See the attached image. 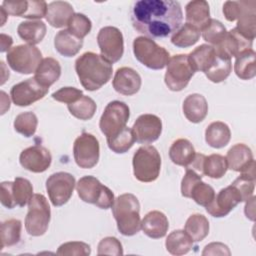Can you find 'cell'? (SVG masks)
<instances>
[{"instance_id": "7a4b0ae2", "label": "cell", "mask_w": 256, "mask_h": 256, "mask_svg": "<svg viewBox=\"0 0 256 256\" xmlns=\"http://www.w3.org/2000/svg\"><path fill=\"white\" fill-rule=\"evenodd\" d=\"M112 64L101 55L85 52L75 61V71L81 85L88 91H95L112 77Z\"/></svg>"}, {"instance_id": "ac0fdd59", "label": "cell", "mask_w": 256, "mask_h": 256, "mask_svg": "<svg viewBox=\"0 0 256 256\" xmlns=\"http://www.w3.org/2000/svg\"><path fill=\"white\" fill-rule=\"evenodd\" d=\"M253 41L241 35L236 28L228 31L222 42L215 46L216 51L228 58L237 57L242 52L252 49Z\"/></svg>"}, {"instance_id": "f546056e", "label": "cell", "mask_w": 256, "mask_h": 256, "mask_svg": "<svg viewBox=\"0 0 256 256\" xmlns=\"http://www.w3.org/2000/svg\"><path fill=\"white\" fill-rule=\"evenodd\" d=\"M46 25L40 20H30L21 22L17 27L19 37L30 45L40 43L46 35Z\"/></svg>"}, {"instance_id": "603a6c76", "label": "cell", "mask_w": 256, "mask_h": 256, "mask_svg": "<svg viewBox=\"0 0 256 256\" xmlns=\"http://www.w3.org/2000/svg\"><path fill=\"white\" fill-rule=\"evenodd\" d=\"M74 15L72 5L67 1H53L48 4L46 20L55 28H62L68 25L69 20Z\"/></svg>"}, {"instance_id": "ba28073f", "label": "cell", "mask_w": 256, "mask_h": 256, "mask_svg": "<svg viewBox=\"0 0 256 256\" xmlns=\"http://www.w3.org/2000/svg\"><path fill=\"white\" fill-rule=\"evenodd\" d=\"M8 65L20 74H31L41 63L42 53L34 45L22 44L11 48L6 55Z\"/></svg>"}, {"instance_id": "d6986e66", "label": "cell", "mask_w": 256, "mask_h": 256, "mask_svg": "<svg viewBox=\"0 0 256 256\" xmlns=\"http://www.w3.org/2000/svg\"><path fill=\"white\" fill-rule=\"evenodd\" d=\"M140 75L130 67H121L117 69L112 85L116 92L131 96L136 94L141 87Z\"/></svg>"}, {"instance_id": "8992f818", "label": "cell", "mask_w": 256, "mask_h": 256, "mask_svg": "<svg viewBox=\"0 0 256 256\" xmlns=\"http://www.w3.org/2000/svg\"><path fill=\"white\" fill-rule=\"evenodd\" d=\"M76 190L82 201L94 204L101 209L111 208L115 201L113 192L94 176L80 178L76 184Z\"/></svg>"}, {"instance_id": "11a10c76", "label": "cell", "mask_w": 256, "mask_h": 256, "mask_svg": "<svg viewBox=\"0 0 256 256\" xmlns=\"http://www.w3.org/2000/svg\"><path fill=\"white\" fill-rule=\"evenodd\" d=\"M255 196H251L248 200H246V205H245V215L247 218L250 220L254 221V216H255Z\"/></svg>"}, {"instance_id": "f5cc1de1", "label": "cell", "mask_w": 256, "mask_h": 256, "mask_svg": "<svg viewBox=\"0 0 256 256\" xmlns=\"http://www.w3.org/2000/svg\"><path fill=\"white\" fill-rule=\"evenodd\" d=\"M12 186H13V182L11 181H4L1 183L0 201H1V204L8 209H12L16 206L13 199Z\"/></svg>"}, {"instance_id": "60d3db41", "label": "cell", "mask_w": 256, "mask_h": 256, "mask_svg": "<svg viewBox=\"0 0 256 256\" xmlns=\"http://www.w3.org/2000/svg\"><path fill=\"white\" fill-rule=\"evenodd\" d=\"M13 199L16 206H25L33 196V186L28 179L16 177L12 186Z\"/></svg>"}, {"instance_id": "9f6ffc18", "label": "cell", "mask_w": 256, "mask_h": 256, "mask_svg": "<svg viewBox=\"0 0 256 256\" xmlns=\"http://www.w3.org/2000/svg\"><path fill=\"white\" fill-rule=\"evenodd\" d=\"M1 37V52H5L7 50H10L11 49V45L13 43V40H12V37L9 36V35H6L4 33H1L0 35Z\"/></svg>"}, {"instance_id": "7bdbcfd3", "label": "cell", "mask_w": 256, "mask_h": 256, "mask_svg": "<svg viewBox=\"0 0 256 256\" xmlns=\"http://www.w3.org/2000/svg\"><path fill=\"white\" fill-rule=\"evenodd\" d=\"M201 32L203 39L215 47L222 42L227 33V30L220 21L216 19H210L209 23L201 30Z\"/></svg>"}, {"instance_id": "8d00e7d4", "label": "cell", "mask_w": 256, "mask_h": 256, "mask_svg": "<svg viewBox=\"0 0 256 256\" xmlns=\"http://www.w3.org/2000/svg\"><path fill=\"white\" fill-rule=\"evenodd\" d=\"M228 169L226 158L220 154H211L205 156L202 172L203 175H206L213 179H219L224 176Z\"/></svg>"}, {"instance_id": "e0dca14e", "label": "cell", "mask_w": 256, "mask_h": 256, "mask_svg": "<svg viewBox=\"0 0 256 256\" xmlns=\"http://www.w3.org/2000/svg\"><path fill=\"white\" fill-rule=\"evenodd\" d=\"M50 151L41 145H34L24 149L19 157L21 166L33 173H42L51 165Z\"/></svg>"}, {"instance_id": "7402d4cb", "label": "cell", "mask_w": 256, "mask_h": 256, "mask_svg": "<svg viewBox=\"0 0 256 256\" xmlns=\"http://www.w3.org/2000/svg\"><path fill=\"white\" fill-rule=\"evenodd\" d=\"M182 109L187 120L192 123H199L203 121L207 116V100L201 94H190L184 99Z\"/></svg>"}, {"instance_id": "277c9868", "label": "cell", "mask_w": 256, "mask_h": 256, "mask_svg": "<svg viewBox=\"0 0 256 256\" xmlns=\"http://www.w3.org/2000/svg\"><path fill=\"white\" fill-rule=\"evenodd\" d=\"M133 173L135 178L144 183L155 181L161 169V157L154 146L145 145L138 148L133 155Z\"/></svg>"}, {"instance_id": "3957f363", "label": "cell", "mask_w": 256, "mask_h": 256, "mask_svg": "<svg viewBox=\"0 0 256 256\" xmlns=\"http://www.w3.org/2000/svg\"><path fill=\"white\" fill-rule=\"evenodd\" d=\"M112 213L122 235L133 236L140 231V203L135 195L125 193L118 196L112 205Z\"/></svg>"}, {"instance_id": "6da1fadb", "label": "cell", "mask_w": 256, "mask_h": 256, "mask_svg": "<svg viewBox=\"0 0 256 256\" xmlns=\"http://www.w3.org/2000/svg\"><path fill=\"white\" fill-rule=\"evenodd\" d=\"M130 14L133 27L148 38L174 34L183 19L180 3L173 0H139L133 4Z\"/></svg>"}, {"instance_id": "7c38bea8", "label": "cell", "mask_w": 256, "mask_h": 256, "mask_svg": "<svg viewBox=\"0 0 256 256\" xmlns=\"http://www.w3.org/2000/svg\"><path fill=\"white\" fill-rule=\"evenodd\" d=\"M97 43L101 56L111 64L119 61L123 56V35L118 28L113 26L101 28L97 35Z\"/></svg>"}, {"instance_id": "f1b7e54d", "label": "cell", "mask_w": 256, "mask_h": 256, "mask_svg": "<svg viewBox=\"0 0 256 256\" xmlns=\"http://www.w3.org/2000/svg\"><path fill=\"white\" fill-rule=\"evenodd\" d=\"M55 49L65 57L75 56L83 46V39L77 38L67 29L59 31L54 38Z\"/></svg>"}, {"instance_id": "83f0119b", "label": "cell", "mask_w": 256, "mask_h": 256, "mask_svg": "<svg viewBox=\"0 0 256 256\" xmlns=\"http://www.w3.org/2000/svg\"><path fill=\"white\" fill-rule=\"evenodd\" d=\"M195 149L192 143L184 138L174 141L169 149L170 160L179 166L187 167L195 157Z\"/></svg>"}, {"instance_id": "2e32d148", "label": "cell", "mask_w": 256, "mask_h": 256, "mask_svg": "<svg viewBox=\"0 0 256 256\" xmlns=\"http://www.w3.org/2000/svg\"><path fill=\"white\" fill-rule=\"evenodd\" d=\"M240 202H243L240 192L232 184L221 189L212 202L207 205L206 211L213 217L220 218L228 215Z\"/></svg>"}, {"instance_id": "d590c367", "label": "cell", "mask_w": 256, "mask_h": 256, "mask_svg": "<svg viewBox=\"0 0 256 256\" xmlns=\"http://www.w3.org/2000/svg\"><path fill=\"white\" fill-rule=\"evenodd\" d=\"M22 224L18 219H9L1 224V248L16 245L21 239Z\"/></svg>"}, {"instance_id": "484cf974", "label": "cell", "mask_w": 256, "mask_h": 256, "mask_svg": "<svg viewBox=\"0 0 256 256\" xmlns=\"http://www.w3.org/2000/svg\"><path fill=\"white\" fill-rule=\"evenodd\" d=\"M256 2L254 0L246 1L245 7L237 19L236 30L247 39L254 40L256 35Z\"/></svg>"}, {"instance_id": "4fadbf2b", "label": "cell", "mask_w": 256, "mask_h": 256, "mask_svg": "<svg viewBox=\"0 0 256 256\" xmlns=\"http://www.w3.org/2000/svg\"><path fill=\"white\" fill-rule=\"evenodd\" d=\"M75 177L67 172H57L50 175L46 181V190L53 206L66 204L75 188Z\"/></svg>"}, {"instance_id": "ab89813d", "label": "cell", "mask_w": 256, "mask_h": 256, "mask_svg": "<svg viewBox=\"0 0 256 256\" xmlns=\"http://www.w3.org/2000/svg\"><path fill=\"white\" fill-rule=\"evenodd\" d=\"M67 107L70 114L80 120L91 119L94 116L97 108L95 101L92 98L85 95H83L74 103L68 104Z\"/></svg>"}, {"instance_id": "7dc6e473", "label": "cell", "mask_w": 256, "mask_h": 256, "mask_svg": "<svg viewBox=\"0 0 256 256\" xmlns=\"http://www.w3.org/2000/svg\"><path fill=\"white\" fill-rule=\"evenodd\" d=\"M98 255H123V248L120 241L115 237H105L99 244L97 249Z\"/></svg>"}, {"instance_id": "4dcf8cb0", "label": "cell", "mask_w": 256, "mask_h": 256, "mask_svg": "<svg viewBox=\"0 0 256 256\" xmlns=\"http://www.w3.org/2000/svg\"><path fill=\"white\" fill-rule=\"evenodd\" d=\"M231 138V132L227 124L221 121H215L208 125L205 130L206 143L216 149L225 147Z\"/></svg>"}, {"instance_id": "db71d44e", "label": "cell", "mask_w": 256, "mask_h": 256, "mask_svg": "<svg viewBox=\"0 0 256 256\" xmlns=\"http://www.w3.org/2000/svg\"><path fill=\"white\" fill-rule=\"evenodd\" d=\"M228 247L220 242H213L205 246L202 255H230Z\"/></svg>"}, {"instance_id": "f35d334b", "label": "cell", "mask_w": 256, "mask_h": 256, "mask_svg": "<svg viewBox=\"0 0 256 256\" xmlns=\"http://www.w3.org/2000/svg\"><path fill=\"white\" fill-rule=\"evenodd\" d=\"M106 139H107V145L109 149L117 154H122L127 152L135 142L132 129L127 126L116 135Z\"/></svg>"}, {"instance_id": "6f0895ef", "label": "cell", "mask_w": 256, "mask_h": 256, "mask_svg": "<svg viewBox=\"0 0 256 256\" xmlns=\"http://www.w3.org/2000/svg\"><path fill=\"white\" fill-rule=\"evenodd\" d=\"M0 11H1V16H2V18H3L2 22H1V26H3V25H4V23H5L6 16H7L8 14H7V13H6V11L3 9V7H2V6H1V8H0Z\"/></svg>"}, {"instance_id": "1f68e13d", "label": "cell", "mask_w": 256, "mask_h": 256, "mask_svg": "<svg viewBox=\"0 0 256 256\" xmlns=\"http://www.w3.org/2000/svg\"><path fill=\"white\" fill-rule=\"evenodd\" d=\"M234 71L242 80H249L256 75V54L253 49L246 50L236 57Z\"/></svg>"}, {"instance_id": "44dd1931", "label": "cell", "mask_w": 256, "mask_h": 256, "mask_svg": "<svg viewBox=\"0 0 256 256\" xmlns=\"http://www.w3.org/2000/svg\"><path fill=\"white\" fill-rule=\"evenodd\" d=\"M169 222L166 215L158 210L150 211L141 221V229L145 235L152 239H159L166 235Z\"/></svg>"}, {"instance_id": "9c48e42d", "label": "cell", "mask_w": 256, "mask_h": 256, "mask_svg": "<svg viewBox=\"0 0 256 256\" xmlns=\"http://www.w3.org/2000/svg\"><path fill=\"white\" fill-rule=\"evenodd\" d=\"M164 77L166 86L171 91H181L189 83L195 71L192 68L188 54H178L172 56L168 63Z\"/></svg>"}, {"instance_id": "52a82bcc", "label": "cell", "mask_w": 256, "mask_h": 256, "mask_svg": "<svg viewBox=\"0 0 256 256\" xmlns=\"http://www.w3.org/2000/svg\"><path fill=\"white\" fill-rule=\"evenodd\" d=\"M51 211L46 197L33 194L28 202V212L25 217V229L31 236H41L48 229Z\"/></svg>"}, {"instance_id": "f6af8a7d", "label": "cell", "mask_w": 256, "mask_h": 256, "mask_svg": "<svg viewBox=\"0 0 256 256\" xmlns=\"http://www.w3.org/2000/svg\"><path fill=\"white\" fill-rule=\"evenodd\" d=\"M215 195L213 187L201 180L192 188L190 198H192L197 204L206 207L212 202Z\"/></svg>"}, {"instance_id": "ffe728a7", "label": "cell", "mask_w": 256, "mask_h": 256, "mask_svg": "<svg viewBox=\"0 0 256 256\" xmlns=\"http://www.w3.org/2000/svg\"><path fill=\"white\" fill-rule=\"evenodd\" d=\"M225 158L228 169L240 173L247 171L255 164L251 149L243 143H238L232 146L228 150Z\"/></svg>"}, {"instance_id": "bcb514c9", "label": "cell", "mask_w": 256, "mask_h": 256, "mask_svg": "<svg viewBox=\"0 0 256 256\" xmlns=\"http://www.w3.org/2000/svg\"><path fill=\"white\" fill-rule=\"evenodd\" d=\"M91 253L90 246L81 241H71L66 242L59 246L57 250V255L61 256H87Z\"/></svg>"}, {"instance_id": "d6a6232c", "label": "cell", "mask_w": 256, "mask_h": 256, "mask_svg": "<svg viewBox=\"0 0 256 256\" xmlns=\"http://www.w3.org/2000/svg\"><path fill=\"white\" fill-rule=\"evenodd\" d=\"M165 246L167 251L176 256L187 254L193 247V241L183 230H175L166 238Z\"/></svg>"}, {"instance_id": "5b68a950", "label": "cell", "mask_w": 256, "mask_h": 256, "mask_svg": "<svg viewBox=\"0 0 256 256\" xmlns=\"http://www.w3.org/2000/svg\"><path fill=\"white\" fill-rule=\"evenodd\" d=\"M133 53L141 64L153 70L163 69L170 59L169 52L164 47L159 46L154 40L146 36H139L134 39Z\"/></svg>"}, {"instance_id": "c3c4849f", "label": "cell", "mask_w": 256, "mask_h": 256, "mask_svg": "<svg viewBox=\"0 0 256 256\" xmlns=\"http://www.w3.org/2000/svg\"><path fill=\"white\" fill-rule=\"evenodd\" d=\"M83 96V92L75 87H63L54 93H52V98L58 102L65 104H71L80 99Z\"/></svg>"}, {"instance_id": "d4e9b609", "label": "cell", "mask_w": 256, "mask_h": 256, "mask_svg": "<svg viewBox=\"0 0 256 256\" xmlns=\"http://www.w3.org/2000/svg\"><path fill=\"white\" fill-rule=\"evenodd\" d=\"M216 57L217 52L215 48L208 44H202L188 54L190 64L194 71H201L204 73L214 63Z\"/></svg>"}, {"instance_id": "8fae6325", "label": "cell", "mask_w": 256, "mask_h": 256, "mask_svg": "<svg viewBox=\"0 0 256 256\" xmlns=\"http://www.w3.org/2000/svg\"><path fill=\"white\" fill-rule=\"evenodd\" d=\"M100 146L97 138L83 132L78 136L73 145V156L76 164L83 169L93 168L99 160Z\"/></svg>"}, {"instance_id": "816d5d0a", "label": "cell", "mask_w": 256, "mask_h": 256, "mask_svg": "<svg viewBox=\"0 0 256 256\" xmlns=\"http://www.w3.org/2000/svg\"><path fill=\"white\" fill-rule=\"evenodd\" d=\"M28 6V1H3L2 7L8 15L23 17Z\"/></svg>"}, {"instance_id": "74e56055", "label": "cell", "mask_w": 256, "mask_h": 256, "mask_svg": "<svg viewBox=\"0 0 256 256\" xmlns=\"http://www.w3.org/2000/svg\"><path fill=\"white\" fill-rule=\"evenodd\" d=\"M200 33V30L188 23H185L172 35L171 43L180 48L190 47L198 42Z\"/></svg>"}, {"instance_id": "f907efd6", "label": "cell", "mask_w": 256, "mask_h": 256, "mask_svg": "<svg viewBox=\"0 0 256 256\" xmlns=\"http://www.w3.org/2000/svg\"><path fill=\"white\" fill-rule=\"evenodd\" d=\"M246 1H226L223 5V13L225 18L232 22L238 19L245 7Z\"/></svg>"}, {"instance_id": "b9f144b4", "label": "cell", "mask_w": 256, "mask_h": 256, "mask_svg": "<svg viewBox=\"0 0 256 256\" xmlns=\"http://www.w3.org/2000/svg\"><path fill=\"white\" fill-rule=\"evenodd\" d=\"M13 125L16 132L25 137H31L36 132L38 119L33 112H23L16 116Z\"/></svg>"}, {"instance_id": "4316f807", "label": "cell", "mask_w": 256, "mask_h": 256, "mask_svg": "<svg viewBox=\"0 0 256 256\" xmlns=\"http://www.w3.org/2000/svg\"><path fill=\"white\" fill-rule=\"evenodd\" d=\"M61 75V66L59 62L52 58H44L39 64L38 68L35 71L34 78L44 87L49 88L54 84Z\"/></svg>"}, {"instance_id": "e575fe53", "label": "cell", "mask_w": 256, "mask_h": 256, "mask_svg": "<svg viewBox=\"0 0 256 256\" xmlns=\"http://www.w3.org/2000/svg\"><path fill=\"white\" fill-rule=\"evenodd\" d=\"M231 70H232L231 58H228L217 52V57L214 63L205 72V75L210 81L214 83H220L230 75Z\"/></svg>"}, {"instance_id": "9a60e30c", "label": "cell", "mask_w": 256, "mask_h": 256, "mask_svg": "<svg viewBox=\"0 0 256 256\" xmlns=\"http://www.w3.org/2000/svg\"><path fill=\"white\" fill-rule=\"evenodd\" d=\"M131 129L136 142L150 144L160 137L162 121L154 114H143L136 119Z\"/></svg>"}, {"instance_id": "5bb4252c", "label": "cell", "mask_w": 256, "mask_h": 256, "mask_svg": "<svg viewBox=\"0 0 256 256\" xmlns=\"http://www.w3.org/2000/svg\"><path fill=\"white\" fill-rule=\"evenodd\" d=\"M48 89L33 77L13 85L10 95L16 106L25 107L42 99L47 94Z\"/></svg>"}, {"instance_id": "836d02e7", "label": "cell", "mask_w": 256, "mask_h": 256, "mask_svg": "<svg viewBox=\"0 0 256 256\" xmlns=\"http://www.w3.org/2000/svg\"><path fill=\"white\" fill-rule=\"evenodd\" d=\"M184 231L193 242H200L209 233V221L202 214H193L187 219Z\"/></svg>"}, {"instance_id": "681fc988", "label": "cell", "mask_w": 256, "mask_h": 256, "mask_svg": "<svg viewBox=\"0 0 256 256\" xmlns=\"http://www.w3.org/2000/svg\"><path fill=\"white\" fill-rule=\"evenodd\" d=\"M202 176L190 168H186V173L181 181V194L186 198H190L192 188L196 183L201 181Z\"/></svg>"}, {"instance_id": "30bf717a", "label": "cell", "mask_w": 256, "mask_h": 256, "mask_svg": "<svg viewBox=\"0 0 256 256\" xmlns=\"http://www.w3.org/2000/svg\"><path fill=\"white\" fill-rule=\"evenodd\" d=\"M130 117V110L127 104L122 101H111L105 107L100 121L99 127L106 138L112 137L126 127Z\"/></svg>"}, {"instance_id": "ee69618b", "label": "cell", "mask_w": 256, "mask_h": 256, "mask_svg": "<svg viewBox=\"0 0 256 256\" xmlns=\"http://www.w3.org/2000/svg\"><path fill=\"white\" fill-rule=\"evenodd\" d=\"M68 31L77 38L83 39L92 28L91 20L82 13H74L68 22Z\"/></svg>"}, {"instance_id": "cb8c5ba5", "label": "cell", "mask_w": 256, "mask_h": 256, "mask_svg": "<svg viewBox=\"0 0 256 256\" xmlns=\"http://www.w3.org/2000/svg\"><path fill=\"white\" fill-rule=\"evenodd\" d=\"M186 23L202 30L210 21V9L208 2L204 0L190 1L185 8Z\"/></svg>"}]
</instances>
